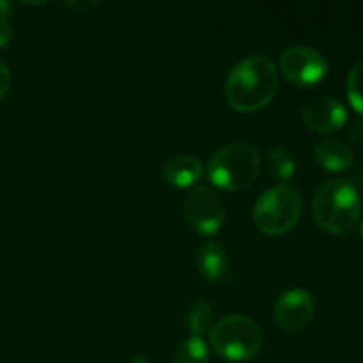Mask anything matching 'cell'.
I'll return each instance as SVG.
<instances>
[{"instance_id":"obj_1","label":"cell","mask_w":363,"mask_h":363,"mask_svg":"<svg viewBox=\"0 0 363 363\" xmlns=\"http://www.w3.org/2000/svg\"><path fill=\"white\" fill-rule=\"evenodd\" d=\"M279 91V69L261 55L247 57L233 67L225 82V98L241 113L257 112L272 103Z\"/></svg>"},{"instance_id":"obj_2","label":"cell","mask_w":363,"mask_h":363,"mask_svg":"<svg viewBox=\"0 0 363 363\" xmlns=\"http://www.w3.org/2000/svg\"><path fill=\"white\" fill-rule=\"evenodd\" d=\"M312 215L326 233L346 234L353 230L362 215V199L357 186L346 179L326 181L315 191Z\"/></svg>"},{"instance_id":"obj_3","label":"cell","mask_w":363,"mask_h":363,"mask_svg":"<svg viewBox=\"0 0 363 363\" xmlns=\"http://www.w3.org/2000/svg\"><path fill=\"white\" fill-rule=\"evenodd\" d=\"M261 170V155L245 142H234L218 149L208 163V177L216 188L238 191L250 186Z\"/></svg>"},{"instance_id":"obj_4","label":"cell","mask_w":363,"mask_h":363,"mask_svg":"<svg viewBox=\"0 0 363 363\" xmlns=\"http://www.w3.org/2000/svg\"><path fill=\"white\" fill-rule=\"evenodd\" d=\"M301 216V197L296 188L277 184L259 197L254 222L261 233L280 236L293 229Z\"/></svg>"},{"instance_id":"obj_5","label":"cell","mask_w":363,"mask_h":363,"mask_svg":"<svg viewBox=\"0 0 363 363\" xmlns=\"http://www.w3.org/2000/svg\"><path fill=\"white\" fill-rule=\"evenodd\" d=\"M209 340L220 357L236 362L250 360L261 351L262 332L250 318L229 315L213 326Z\"/></svg>"},{"instance_id":"obj_6","label":"cell","mask_w":363,"mask_h":363,"mask_svg":"<svg viewBox=\"0 0 363 363\" xmlns=\"http://www.w3.org/2000/svg\"><path fill=\"white\" fill-rule=\"evenodd\" d=\"M184 216L188 225L202 236H213L222 227L225 206L213 188L197 186L184 201Z\"/></svg>"},{"instance_id":"obj_7","label":"cell","mask_w":363,"mask_h":363,"mask_svg":"<svg viewBox=\"0 0 363 363\" xmlns=\"http://www.w3.org/2000/svg\"><path fill=\"white\" fill-rule=\"evenodd\" d=\"M280 73L291 84L311 87L326 77L328 62L318 50L308 46H291L280 57Z\"/></svg>"},{"instance_id":"obj_8","label":"cell","mask_w":363,"mask_h":363,"mask_svg":"<svg viewBox=\"0 0 363 363\" xmlns=\"http://www.w3.org/2000/svg\"><path fill=\"white\" fill-rule=\"evenodd\" d=\"M315 312L314 298L303 289L287 291L275 303V321L280 328L298 332L312 321Z\"/></svg>"},{"instance_id":"obj_9","label":"cell","mask_w":363,"mask_h":363,"mask_svg":"<svg viewBox=\"0 0 363 363\" xmlns=\"http://www.w3.org/2000/svg\"><path fill=\"white\" fill-rule=\"evenodd\" d=\"M346 121V106L332 96H319L303 106V123L318 133H332L340 130Z\"/></svg>"},{"instance_id":"obj_10","label":"cell","mask_w":363,"mask_h":363,"mask_svg":"<svg viewBox=\"0 0 363 363\" xmlns=\"http://www.w3.org/2000/svg\"><path fill=\"white\" fill-rule=\"evenodd\" d=\"M197 266L206 282H222L229 272V257L225 248L216 241H206L197 254Z\"/></svg>"},{"instance_id":"obj_11","label":"cell","mask_w":363,"mask_h":363,"mask_svg":"<svg viewBox=\"0 0 363 363\" xmlns=\"http://www.w3.org/2000/svg\"><path fill=\"white\" fill-rule=\"evenodd\" d=\"M314 158L323 169L328 172H346L353 167L354 156L353 151L344 142L335 140V138H328V140H321L314 149Z\"/></svg>"},{"instance_id":"obj_12","label":"cell","mask_w":363,"mask_h":363,"mask_svg":"<svg viewBox=\"0 0 363 363\" xmlns=\"http://www.w3.org/2000/svg\"><path fill=\"white\" fill-rule=\"evenodd\" d=\"M204 174L201 162L194 156H176L163 167V177L174 188H188L199 183Z\"/></svg>"},{"instance_id":"obj_13","label":"cell","mask_w":363,"mask_h":363,"mask_svg":"<svg viewBox=\"0 0 363 363\" xmlns=\"http://www.w3.org/2000/svg\"><path fill=\"white\" fill-rule=\"evenodd\" d=\"M268 169L277 181H289L296 172V158L287 147H275L268 156Z\"/></svg>"},{"instance_id":"obj_14","label":"cell","mask_w":363,"mask_h":363,"mask_svg":"<svg viewBox=\"0 0 363 363\" xmlns=\"http://www.w3.org/2000/svg\"><path fill=\"white\" fill-rule=\"evenodd\" d=\"M213 308L208 301L199 300L195 301L188 312V328H190L191 335L202 339L208 332L213 330Z\"/></svg>"},{"instance_id":"obj_15","label":"cell","mask_w":363,"mask_h":363,"mask_svg":"<svg viewBox=\"0 0 363 363\" xmlns=\"http://www.w3.org/2000/svg\"><path fill=\"white\" fill-rule=\"evenodd\" d=\"M208 344L199 337H190L177 346L174 353V363H208Z\"/></svg>"},{"instance_id":"obj_16","label":"cell","mask_w":363,"mask_h":363,"mask_svg":"<svg viewBox=\"0 0 363 363\" xmlns=\"http://www.w3.org/2000/svg\"><path fill=\"white\" fill-rule=\"evenodd\" d=\"M346 92L353 108L363 116V60L358 62L347 74Z\"/></svg>"},{"instance_id":"obj_17","label":"cell","mask_w":363,"mask_h":363,"mask_svg":"<svg viewBox=\"0 0 363 363\" xmlns=\"http://www.w3.org/2000/svg\"><path fill=\"white\" fill-rule=\"evenodd\" d=\"M11 82H13V77H11V71L6 64L0 60V101L6 98V94L11 89Z\"/></svg>"},{"instance_id":"obj_18","label":"cell","mask_w":363,"mask_h":363,"mask_svg":"<svg viewBox=\"0 0 363 363\" xmlns=\"http://www.w3.org/2000/svg\"><path fill=\"white\" fill-rule=\"evenodd\" d=\"M11 39H13V30L7 25V21H0V50L6 48L11 43Z\"/></svg>"},{"instance_id":"obj_19","label":"cell","mask_w":363,"mask_h":363,"mask_svg":"<svg viewBox=\"0 0 363 363\" xmlns=\"http://www.w3.org/2000/svg\"><path fill=\"white\" fill-rule=\"evenodd\" d=\"M350 140L353 142V144H362L363 142V121H357V123L353 124V128H351V131H350Z\"/></svg>"},{"instance_id":"obj_20","label":"cell","mask_w":363,"mask_h":363,"mask_svg":"<svg viewBox=\"0 0 363 363\" xmlns=\"http://www.w3.org/2000/svg\"><path fill=\"white\" fill-rule=\"evenodd\" d=\"M11 14H13V4L0 0V21H6V18H9Z\"/></svg>"},{"instance_id":"obj_21","label":"cell","mask_w":363,"mask_h":363,"mask_svg":"<svg viewBox=\"0 0 363 363\" xmlns=\"http://www.w3.org/2000/svg\"><path fill=\"white\" fill-rule=\"evenodd\" d=\"M133 363H149V360L145 357H142V354H138V357L133 358Z\"/></svg>"},{"instance_id":"obj_22","label":"cell","mask_w":363,"mask_h":363,"mask_svg":"<svg viewBox=\"0 0 363 363\" xmlns=\"http://www.w3.org/2000/svg\"><path fill=\"white\" fill-rule=\"evenodd\" d=\"M362 240H363V222H362Z\"/></svg>"}]
</instances>
